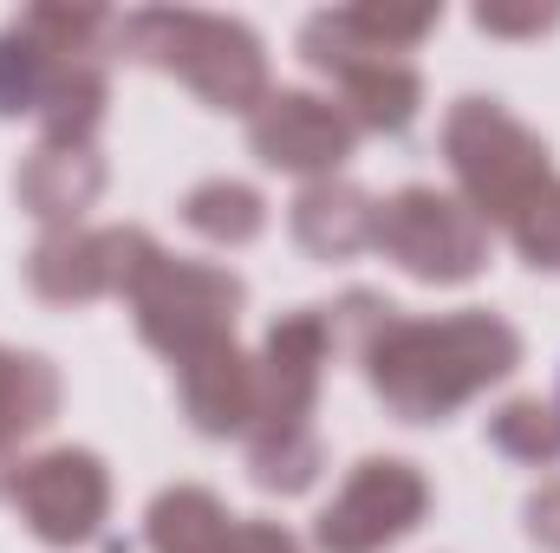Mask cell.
<instances>
[{
	"mask_svg": "<svg viewBox=\"0 0 560 553\" xmlns=\"http://www.w3.org/2000/svg\"><path fill=\"white\" fill-rule=\"evenodd\" d=\"M261 143L275 150V163H319L346 143V131L332 111H313V98H280V118L261 125Z\"/></svg>",
	"mask_w": 560,
	"mask_h": 553,
	"instance_id": "1",
	"label": "cell"
}]
</instances>
